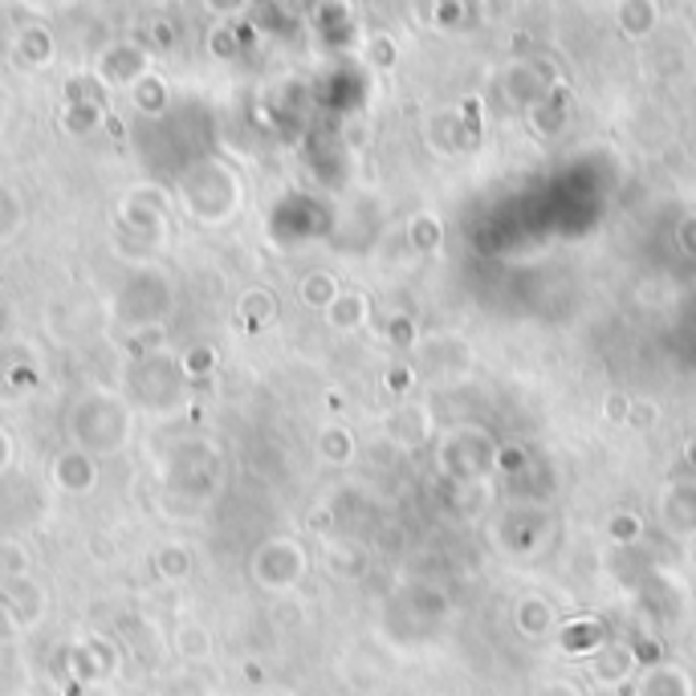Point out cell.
Instances as JSON below:
<instances>
[{
    "mask_svg": "<svg viewBox=\"0 0 696 696\" xmlns=\"http://www.w3.org/2000/svg\"><path fill=\"white\" fill-rule=\"evenodd\" d=\"M627 672H631V652H598L595 676L603 684H619Z\"/></svg>",
    "mask_w": 696,
    "mask_h": 696,
    "instance_id": "cell-1",
    "label": "cell"
},
{
    "mask_svg": "<svg viewBox=\"0 0 696 696\" xmlns=\"http://www.w3.org/2000/svg\"><path fill=\"white\" fill-rule=\"evenodd\" d=\"M363 310H367L363 298H334V306H330V322L342 330H351L363 322Z\"/></svg>",
    "mask_w": 696,
    "mask_h": 696,
    "instance_id": "cell-2",
    "label": "cell"
},
{
    "mask_svg": "<svg viewBox=\"0 0 696 696\" xmlns=\"http://www.w3.org/2000/svg\"><path fill=\"white\" fill-rule=\"evenodd\" d=\"M517 619H522V631H534V636H541V631L550 627V607H546L541 598H526Z\"/></svg>",
    "mask_w": 696,
    "mask_h": 696,
    "instance_id": "cell-3",
    "label": "cell"
},
{
    "mask_svg": "<svg viewBox=\"0 0 696 696\" xmlns=\"http://www.w3.org/2000/svg\"><path fill=\"white\" fill-rule=\"evenodd\" d=\"M586 636H603V631H598L595 624H579V627H567V631H562V648H567V652H598V643H591L586 640Z\"/></svg>",
    "mask_w": 696,
    "mask_h": 696,
    "instance_id": "cell-4",
    "label": "cell"
},
{
    "mask_svg": "<svg viewBox=\"0 0 696 696\" xmlns=\"http://www.w3.org/2000/svg\"><path fill=\"white\" fill-rule=\"evenodd\" d=\"M301 298L310 301V306H334V282H330V277H322V273H318V277H310V285H301Z\"/></svg>",
    "mask_w": 696,
    "mask_h": 696,
    "instance_id": "cell-5",
    "label": "cell"
},
{
    "mask_svg": "<svg viewBox=\"0 0 696 696\" xmlns=\"http://www.w3.org/2000/svg\"><path fill=\"white\" fill-rule=\"evenodd\" d=\"M322 453L330 460H346V456L355 453V444H351V432H342V427H330L327 436H322Z\"/></svg>",
    "mask_w": 696,
    "mask_h": 696,
    "instance_id": "cell-6",
    "label": "cell"
},
{
    "mask_svg": "<svg viewBox=\"0 0 696 696\" xmlns=\"http://www.w3.org/2000/svg\"><path fill=\"white\" fill-rule=\"evenodd\" d=\"M627 420L636 427H652L655 424V403L652 399H631V412H627Z\"/></svg>",
    "mask_w": 696,
    "mask_h": 696,
    "instance_id": "cell-7",
    "label": "cell"
},
{
    "mask_svg": "<svg viewBox=\"0 0 696 696\" xmlns=\"http://www.w3.org/2000/svg\"><path fill=\"white\" fill-rule=\"evenodd\" d=\"M612 534H615V541H631L636 534H640V522H636V517H627V513H615Z\"/></svg>",
    "mask_w": 696,
    "mask_h": 696,
    "instance_id": "cell-8",
    "label": "cell"
},
{
    "mask_svg": "<svg viewBox=\"0 0 696 696\" xmlns=\"http://www.w3.org/2000/svg\"><path fill=\"white\" fill-rule=\"evenodd\" d=\"M370 61H375V66H391V61H396V42H391V37H375V42H370Z\"/></svg>",
    "mask_w": 696,
    "mask_h": 696,
    "instance_id": "cell-9",
    "label": "cell"
},
{
    "mask_svg": "<svg viewBox=\"0 0 696 696\" xmlns=\"http://www.w3.org/2000/svg\"><path fill=\"white\" fill-rule=\"evenodd\" d=\"M627 412H631V399H624V396L607 399V420H627Z\"/></svg>",
    "mask_w": 696,
    "mask_h": 696,
    "instance_id": "cell-10",
    "label": "cell"
},
{
    "mask_svg": "<svg viewBox=\"0 0 696 696\" xmlns=\"http://www.w3.org/2000/svg\"><path fill=\"white\" fill-rule=\"evenodd\" d=\"M538 696H579V693H574L570 684H546V688H541Z\"/></svg>",
    "mask_w": 696,
    "mask_h": 696,
    "instance_id": "cell-11",
    "label": "cell"
},
{
    "mask_svg": "<svg viewBox=\"0 0 696 696\" xmlns=\"http://www.w3.org/2000/svg\"><path fill=\"white\" fill-rule=\"evenodd\" d=\"M408 384H412V375H408V370H391V387H396V391L399 387H408Z\"/></svg>",
    "mask_w": 696,
    "mask_h": 696,
    "instance_id": "cell-12",
    "label": "cell"
}]
</instances>
